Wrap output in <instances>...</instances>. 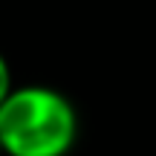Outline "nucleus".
<instances>
[{
  "label": "nucleus",
  "mask_w": 156,
  "mask_h": 156,
  "mask_svg": "<svg viewBox=\"0 0 156 156\" xmlns=\"http://www.w3.org/2000/svg\"><path fill=\"white\" fill-rule=\"evenodd\" d=\"M12 90H15V84H12V69H9V61H6V55L0 52V104L9 98Z\"/></svg>",
  "instance_id": "nucleus-2"
},
{
  "label": "nucleus",
  "mask_w": 156,
  "mask_h": 156,
  "mask_svg": "<svg viewBox=\"0 0 156 156\" xmlns=\"http://www.w3.org/2000/svg\"><path fill=\"white\" fill-rule=\"evenodd\" d=\"M0 156H6V153H3V142H0Z\"/></svg>",
  "instance_id": "nucleus-3"
},
{
  "label": "nucleus",
  "mask_w": 156,
  "mask_h": 156,
  "mask_svg": "<svg viewBox=\"0 0 156 156\" xmlns=\"http://www.w3.org/2000/svg\"><path fill=\"white\" fill-rule=\"evenodd\" d=\"M75 136V107L52 87H15L0 104V142L6 156H67Z\"/></svg>",
  "instance_id": "nucleus-1"
}]
</instances>
